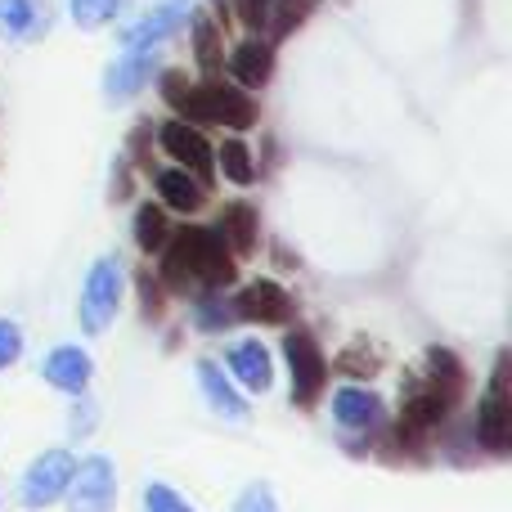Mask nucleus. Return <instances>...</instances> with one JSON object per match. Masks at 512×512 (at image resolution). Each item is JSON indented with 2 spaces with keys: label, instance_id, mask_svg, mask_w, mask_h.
Here are the masks:
<instances>
[{
  "label": "nucleus",
  "instance_id": "f3484780",
  "mask_svg": "<svg viewBox=\"0 0 512 512\" xmlns=\"http://www.w3.org/2000/svg\"><path fill=\"white\" fill-rule=\"evenodd\" d=\"M153 68H158V45H153V50H131L122 63H113V68H108V81H104L108 99H113V104H117V99H131L135 90L153 77Z\"/></svg>",
  "mask_w": 512,
  "mask_h": 512
},
{
  "label": "nucleus",
  "instance_id": "cd10ccee",
  "mask_svg": "<svg viewBox=\"0 0 512 512\" xmlns=\"http://www.w3.org/2000/svg\"><path fill=\"white\" fill-rule=\"evenodd\" d=\"M234 512H279V499H274V490L270 486H248L239 499H234Z\"/></svg>",
  "mask_w": 512,
  "mask_h": 512
},
{
  "label": "nucleus",
  "instance_id": "dca6fc26",
  "mask_svg": "<svg viewBox=\"0 0 512 512\" xmlns=\"http://www.w3.org/2000/svg\"><path fill=\"white\" fill-rule=\"evenodd\" d=\"M230 373L243 382L248 391H270L274 387V364H270V351L261 342H234L230 355H225Z\"/></svg>",
  "mask_w": 512,
  "mask_h": 512
},
{
  "label": "nucleus",
  "instance_id": "1a4fd4ad",
  "mask_svg": "<svg viewBox=\"0 0 512 512\" xmlns=\"http://www.w3.org/2000/svg\"><path fill=\"white\" fill-rule=\"evenodd\" d=\"M382 418H387V409H382L378 391H369V387H337V396H333V423L342 427V432L373 436L382 427Z\"/></svg>",
  "mask_w": 512,
  "mask_h": 512
},
{
  "label": "nucleus",
  "instance_id": "bb28decb",
  "mask_svg": "<svg viewBox=\"0 0 512 512\" xmlns=\"http://www.w3.org/2000/svg\"><path fill=\"white\" fill-rule=\"evenodd\" d=\"M144 512H194V508H189L171 486L153 481V486H144Z\"/></svg>",
  "mask_w": 512,
  "mask_h": 512
},
{
  "label": "nucleus",
  "instance_id": "6e6552de",
  "mask_svg": "<svg viewBox=\"0 0 512 512\" xmlns=\"http://www.w3.org/2000/svg\"><path fill=\"white\" fill-rule=\"evenodd\" d=\"M72 481V454L68 450H50L23 472V508L32 512H45L63 499Z\"/></svg>",
  "mask_w": 512,
  "mask_h": 512
},
{
  "label": "nucleus",
  "instance_id": "c85d7f7f",
  "mask_svg": "<svg viewBox=\"0 0 512 512\" xmlns=\"http://www.w3.org/2000/svg\"><path fill=\"white\" fill-rule=\"evenodd\" d=\"M234 14L243 18V27L265 32V27H270V14H274V0H234Z\"/></svg>",
  "mask_w": 512,
  "mask_h": 512
},
{
  "label": "nucleus",
  "instance_id": "4be33fe9",
  "mask_svg": "<svg viewBox=\"0 0 512 512\" xmlns=\"http://www.w3.org/2000/svg\"><path fill=\"white\" fill-rule=\"evenodd\" d=\"M230 324H239L234 301H225L221 288H207L203 297L194 301V328H203V333H225Z\"/></svg>",
  "mask_w": 512,
  "mask_h": 512
},
{
  "label": "nucleus",
  "instance_id": "20e7f679",
  "mask_svg": "<svg viewBox=\"0 0 512 512\" xmlns=\"http://www.w3.org/2000/svg\"><path fill=\"white\" fill-rule=\"evenodd\" d=\"M117 301H122V261L117 256H99L90 265L86 283H81V328L86 333H104L117 315Z\"/></svg>",
  "mask_w": 512,
  "mask_h": 512
},
{
  "label": "nucleus",
  "instance_id": "4468645a",
  "mask_svg": "<svg viewBox=\"0 0 512 512\" xmlns=\"http://www.w3.org/2000/svg\"><path fill=\"white\" fill-rule=\"evenodd\" d=\"M423 364H427L423 378L432 382V391L445 400V409H454L463 400V387H468V369H463V360L454 351H445V346H432Z\"/></svg>",
  "mask_w": 512,
  "mask_h": 512
},
{
  "label": "nucleus",
  "instance_id": "b1692460",
  "mask_svg": "<svg viewBox=\"0 0 512 512\" xmlns=\"http://www.w3.org/2000/svg\"><path fill=\"white\" fill-rule=\"evenodd\" d=\"M194 54H198V63H203L207 72H216L225 63L221 32H216V23H212V18H203V14H194Z\"/></svg>",
  "mask_w": 512,
  "mask_h": 512
},
{
  "label": "nucleus",
  "instance_id": "2f4dec72",
  "mask_svg": "<svg viewBox=\"0 0 512 512\" xmlns=\"http://www.w3.org/2000/svg\"><path fill=\"white\" fill-rule=\"evenodd\" d=\"M90 427H95V405L81 400V405L72 409V432H90Z\"/></svg>",
  "mask_w": 512,
  "mask_h": 512
},
{
  "label": "nucleus",
  "instance_id": "6ab92c4d",
  "mask_svg": "<svg viewBox=\"0 0 512 512\" xmlns=\"http://www.w3.org/2000/svg\"><path fill=\"white\" fill-rule=\"evenodd\" d=\"M256 234H261V221H256L252 203H230L221 212V239L230 243L234 256H248L256 248Z\"/></svg>",
  "mask_w": 512,
  "mask_h": 512
},
{
  "label": "nucleus",
  "instance_id": "c756f323",
  "mask_svg": "<svg viewBox=\"0 0 512 512\" xmlns=\"http://www.w3.org/2000/svg\"><path fill=\"white\" fill-rule=\"evenodd\" d=\"M18 355H23V328L14 319H0V369L18 364Z\"/></svg>",
  "mask_w": 512,
  "mask_h": 512
},
{
  "label": "nucleus",
  "instance_id": "393cba45",
  "mask_svg": "<svg viewBox=\"0 0 512 512\" xmlns=\"http://www.w3.org/2000/svg\"><path fill=\"white\" fill-rule=\"evenodd\" d=\"M216 158H221V171H225V180H234V185H252V180H256L252 153H248V144H243V140H225Z\"/></svg>",
  "mask_w": 512,
  "mask_h": 512
},
{
  "label": "nucleus",
  "instance_id": "aec40b11",
  "mask_svg": "<svg viewBox=\"0 0 512 512\" xmlns=\"http://www.w3.org/2000/svg\"><path fill=\"white\" fill-rule=\"evenodd\" d=\"M230 72H234V81H239V86H265V81H270V72H274L270 45H265V41H243L239 50L230 54Z\"/></svg>",
  "mask_w": 512,
  "mask_h": 512
},
{
  "label": "nucleus",
  "instance_id": "f257e3e1",
  "mask_svg": "<svg viewBox=\"0 0 512 512\" xmlns=\"http://www.w3.org/2000/svg\"><path fill=\"white\" fill-rule=\"evenodd\" d=\"M234 279H239V265H234V252L221 239V230L185 225V230L167 234L162 243V283L167 288H230Z\"/></svg>",
  "mask_w": 512,
  "mask_h": 512
},
{
  "label": "nucleus",
  "instance_id": "a211bd4d",
  "mask_svg": "<svg viewBox=\"0 0 512 512\" xmlns=\"http://www.w3.org/2000/svg\"><path fill=\"white\" fill-rule=\"evenodd\" d=\"M158 194L167 207H176V212H198V207L207 203V189L198 176H189L185 167H171V171H158Z\"/></svg>",
  "mask_w": 512,
  "mask_h": 512
},
{
  "label": "nucleus",
  "instance_id": "0eeeda50",
  "mask_svg": "<svg viewBox=\"0 0 512 512\" xmlns=\"http://www.w3.org/2000/svg\"><path fill=\"white\" fill-rule=\"evenodd\" d=\"M283 355H288V369H292V400H297V405H315L328 382V360H324V351H319V342L306 328H292V333L283 337Z\"/></svg>",
  "mask_w": 512,
  "mask_h": 512
},
{
  "label": "nucleus",
  "instance_id": "f03ea898",
  "mask_svg": "<svg viewBox=\"0 0 512 512\" xmlns=\"http://www.w3.org/2000/svg\"><path fill=\"white\" fill-rule=\"evenodd\" d=\"M162 99H167L189 126H230V131H248V126H256L252 95L248 90L225 86V81L189 86L185 72H167V77H162Z\"/></svg>",
  "mask_w": 512,
  "mask_h": 512
},
{
  "label": "nucleus",
  "instance_id": "9b49d317",
  "mask_svg": "<svg viewBox=\"0 0 512 512\" xmlns=\"http://www.w3.org/2000/svg\"><path fill=\"white\" fill-rule=\"evenodd\" d=\"M234 310L239 319H256V324H288L297 306H292L288 288H279L274 279H256L234 297Z\"/></svg>",
  "mask_w": 512,
  "mask_h": 512
},
{
  "label": "nucleus",
  "instance_id": "9d476101",
  "mask_svg": "<svg viewBox=\"0 0 512 512\" xmlns=\"http://www.w3.org/2000/svg\"><path fill=\"white\" fill-rule=\"evenodd\" d=\"M158 140H162V149H167L185 171H194L203 185L212 180V158H216V153H212V144L203 140V131H198V126H189L185 117H180V122H167V126H162Z\"/></svg>",
  "mask_w": 512,
  "mask_h": 512
},
{
  "label": "nucleus",
  "instance_id": "412c9836",
  "mask_svg": "<svg viewBox=\"0 0 512 512\" xmlns=\"http://www.w3.org/2000/svg\"><path fill=\"white\" fill-rule=\"evenodd\" d=\"M45 27V14L36 0H0V36L5 41H27Z\"/></svg>",
  "mask_w": 512,
  "mask_h": 512
},
{
  "label": "nucleus",
  "instance_id": "ddd939ff",
  "mask_svg": "<svg viewBox=\"0 0 512 512\" xmlns=\"http://www.w3.org/2000/svg\"><path fill=\"white\" fill-rule=\"evenodd\" d=\"M41 373H45V382H50V387L68 391V396H81V391L90 387L95 364H90V355L81 351V346H54V351L45 355Z\"/></svg>",
  "mask_w": 512,
  "mask_h": 512
},
{
  "label": "nucleus",
  "instance_id": "f8f14e48",
  "mask_svg": "<svg viewBox=\"0 0 512 512\" xmlns=\"http://www.w3.org/2000/svg\"><path fill=\"white\" fill-rule=\"evenodd\" d=\"M180 23H189V0H162V5L149 9V14H144L135 27H126L122 45H126V50H153V45L167 41Z\"/></svg>",
  "mask_w": 512,
  "mask_h": 512
},
{
  "label": "nucleus",
  "instance_id": "2eb2a0df",
  "mask_svg": "<svg viewBox=\"0 0 512 512\" xmlns=\"http://www.w3.org/2000/svg\"><path fill=\"white\" fill-rule=\"evenodd\" d=\"M198 382H203L207 405H212L221 418H230V423H243V418H248V400L234 391V382L225 378V369L216 360H198Z\"/></svg>",
  "mask_w": 512,
  "mask_h": 512
},
{
  "label": "nucleus",
  "instance_id": "a878e982",
  "mask_svg": "<svg viewBox=\"0 0 512 512\" xmlns=\"http://www.w3.org/2000/svg\"><path fill=\"white\" fill-rule=\"evenodd\" d=\"M117 9H122V0H72V18H77V27H104Z\"/></svg>",
  "mask_w": 512,
  "mask_h": 512
},
{
  "label": "nucleus",
  "instance_id": "39448f33",
  "mask_svg": "<svg viewBox=\"0 0 512 512\" xmlns=\"http://www.w3.org/2000/svg\"><path fill=\"white\" fill-rule=\"evenodd\" d=\"M477 441L486 445L490 454H508L512 445V400H508V355L495 360V373H490V387L481 396L477 409Z\"/></svg>",
  "mask_w": 512,
  "mask_h": 512
},
{
  "label": "nucleus",
  "instance_id": "5701e85b",
  "mask_svg": "<svg viewBox=\"0 0 512 512\" xmlns=\"http://www.w3.org/2000/svg\"><path fill=\"white\" fill-rule=\"evenodd\" d=\"M171 225H167V212L153 203H144L140 212H135V243H140L144 252H162V243H167Z\"/></svg>",
  "mask_w": 512,
  "mask_h": 512
},
{
  "label": "nucleus",
  "instance_id": "423d86ee",
  "mask_svg": "<svg viewBox=\"0 0 512 512\" xmlns=\"http://www.w3.org/2000/svg\"><path fill=\"white\" fill-rule=\"evenodd\" d=\"M72 512H113L117 504V472L104 454H90V459L72 463V481L63 490Z\"/></svg>",
  "mask_w": 512,
  "mask_h": 512
},
{
  "label": "nucleus",
  "instance_id": "7ed1b4c3",
  "mask_svg": "<svg viewBox=\"0 0 512 512\" xmlns=\"http://www.w3.org/2000/svg\"><path fill=\"white\" fill-rule=\"evenodd\" d=\"M445 400L432 391V382L423 378V373H409L405 378V391H400V427H396V436H400V445H423L427 436L436 432V427L445 423Z\"/></svg>",
  "mask_w": 512,
  "mask_h": 512
},
{
  "label": "nucleus",
  "instance_id": "7c9ffc66",
  "mask_svg": "<svg viewBox=\"0 0 512 512\" xmlns=\"http://www.w3.org/2000/svg\"><path fill=\"white\" fill-rule=\"evenodd\" d=\"M140 301H144V319H162V283H153V274H140Z\"/></svg>",
  "mask_w": 512,
  "mask_h": 512
}]
</instances>
